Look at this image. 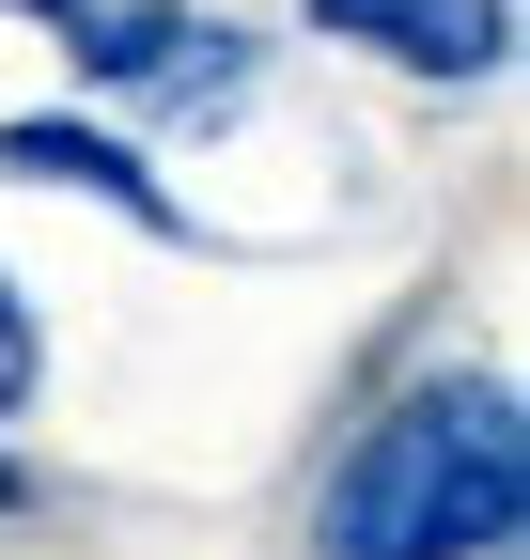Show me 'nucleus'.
<instances>
[{
	"label": "nucleus",
	"mask_w": 530,
	"mask_h": 560,
	"mask_svg": "<svg viewBox=\"0 0 530 560\" xmlns=\"http://www.w3.org/2000/svg\"><path fill=\"white\" fill-rule=\"evenodd\" d=\"M32 16L62 32V62H79V79L157 94V109H187V125L250 94V47H234L219 16H187V0H32Z\"/></svg>",
	"instance_id": "2"
},
{
	"label": "nucleus",
	"mask_w": 530,
	"mask_h": 560,
	"mask_svg": "<svg viewBox=\"0 0 530 560\" xmlns=\"http://www.w3.org/2000/svg\"><path fill=\"white\" fill-rule=\"evenodd\" d=\"M0 172L16 187H94L110 219H141V234H187V202L125 156V140H94V125H0Z\"/></svg>",
	"instance_id": "4"
},
{
	"label": "nucleus",
	"mask_w": 530,
	"mask_h": 560,
	"mask_svg": "<svg viewBox=\"0 0 530 560\" xmlns=\"http://www.w3.org/2000/svg\"><path fill=\"white\" fill-rule=\"evenodd\" d=\"M312 32H327V47L406 62V79H499L515 0H312Z\"/></svg>",
	"instance_id": "3"
},
{
	"label": "nucleus",
	"mask_w": 530,
	"mask_h": 560,
	"mask_svg": "<svg viewBox=\"0 0 530 560\" xmlns=\"http://www.w3.org/2000/svg\"><path fill=\"white\" fill-rule=\"evenodd\" d=\"M530 514V436L499 374H422L406 405L359 420V452L327 467L312 560H499Z\"/></svg>",
	"instance_id": "1"
},
{
	"label": "nucleus",
	"mask_w": 530,
	"mask_h": 560,
	"mask_svg": "<svg viewBox=\"0 0 530 560\" xmlns=\"http://www.w3.org/2000/svg\"><path fill=\"white\" fill-rule=\"evenodd\" d=\"M32 389V327H16V296H0V405Z\"/></svg>",
	"instance_id": "5"
}]
</instances>
